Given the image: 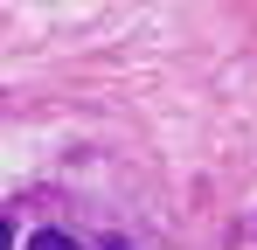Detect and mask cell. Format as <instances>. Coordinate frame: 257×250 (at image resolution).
I'll return each mask as SVG.
<instances>
[{
  "label": "cell",
  "instance_id": "3",
  "mask_svg": "<svg viewBox=\"0 0 257 250\" xmlns=\"http://www.w3.org/2000/svg\"><path fill=\"white\" fill-rule=\"evenodd\" d=\"M104 250H132V243H104Z\"/></svg>",
  "mask_w": 257,
  "mask_h": 250
},
{
  "label": "cell",
  "instance_id": "1",
  "mask_svg": "<svg viewBox=\"0 0 257 250\" xmlns=\"http://www.w3.org/2000/svg\"><path fill=\"white\" fill-rule=\"evenodd\" d=\"M28 250H77V236H63V229H35Z\"/></svg>",
  "mask_w": 257,
  "mask_h": 250
},
{
  "label": "cell",
  "instance_id": "2",
  "mask_svg": "<svg viewBox=\"0 0 257 250\" xmlns=\"http://www.w3.org/2000/svg\"><path fill=\"white\" fill-rule=\"evenodd\" d=\"M0 250H14V222L7 215H0Z\"/></svg>",
  "mask_w": 257,
  "mask_h": 250
}]
</instances>
